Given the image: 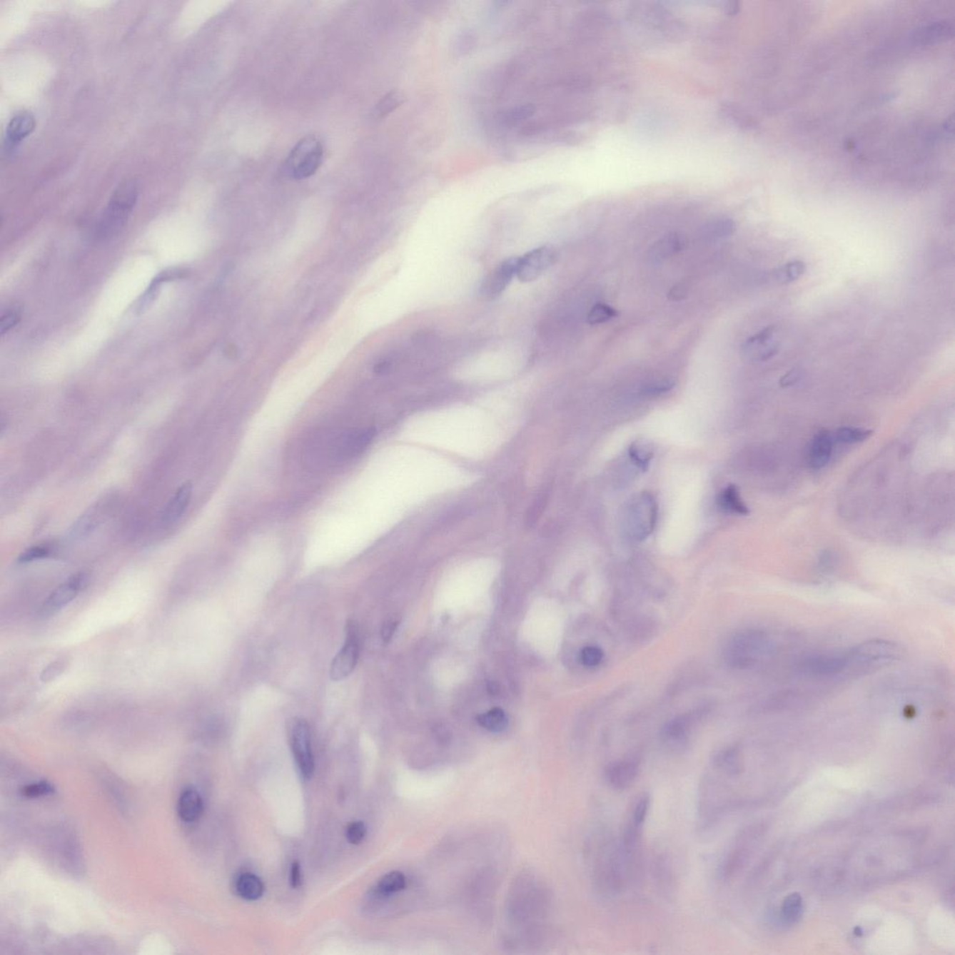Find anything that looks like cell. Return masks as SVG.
<instances>
[{
  "label": "cell",
  "instance_id": "cell-1",
  "mask_svg": "<svg viewBox=\"0 0 955 955\" xmlns=\"http://www.w3.org/2000/svg\"><path fill=\"white\" fill-rule=\"evenodd\" d=\"M138 198V182L135 179H126L121 182L112 193L108 206L97 224V238L108 240L120 233L126 226Z\"/></svg>",
  "mask_w": 955,
  "mask_h": 955
},
{
  "label": "cell",
  "instance_id": "cell-2",
  "mask_svg": "<svg viewBox=\"0 0 955 955\" xmlns=\"http://www.w3.org/2000/svg\"><path fill=\"white\" fill-rule=\"evenodd\" d=\"M772 643L769 635L760 630H744L736 634L727 644V664L737 669L753 667L769 653Z\"/></svg>",
  "mask_w": 955,
  "mask_h": 955
},
{
  "label": "cell",
  "instance_id": "cell-3",
  "mask_svg": "<svg viewBox=\"0 0 955 955\" xmlns=\"http://www.w3.org/2000/svg\"><path fill=\"white\" fill-rule=\"evenodd\" d=\"M903 655L902 647L886 640H871L857 645L847 652V670L857 674L897 661Z\"/></svg>",
  "mask_w": 955,
  "mask_h": 955
},
{
  "label": "cell",
  "instance_id": "cell-4",
  "mask_svg": "<svg viewBox=\"0 0 955 955\" xmlns=\"http://www.w3.org/2000/svg\"><path fill=\"white\" fill-rule=\"evenodd\" d=\"M324 159V148L314 136L300 140L288 155L283 171L295 179H305L314 176Z\"/></svg>",
  "mask_w": 955,
  "mask_h": 955
},
{
  "label": "cell",
  "instance_id": "cell-5",
  "mask_svg": "<svg viewBox=\"0 0 955 955\" xmlns=\"http://www.w3.org/2000/svg\"><path fill=\"white\" fill-rule=\"evenodd\" d=\"M290 736L291 749L298 768L303 777L309 779L314 774L315 759L308 723L302 719H292L290 722Z\"/></svg>",
  "mask_w": 955,
  "mask_h": 955
},
{
  "label": "cell",
  "instance_id": "cell-6",
  "mask_svg": "<svg viewBox=\"0 0 955 955\" xmlns=\"http://www.w3.org/2000/svg\"><path fill=\"white\" fill-rule=\"evenodd\" d=\"M360 657V635L354 620L346 625L345 644L331 664L330 677L334 681L343 680L354 671Z\"/></svg>",
  "mask_w": 955,
  "mask_h": 955
},
{
  "label": "cell",
  "instance_id": "cell-7",
  "mask_svg": "<svg viewBox=\"0 0 955 955\" xmlns=\"http://www.w3.org/2000/svg\"><path fill=\"white\" fill-rule=\"evenodd\" d=\"M847 657L844 654H814L799 662V673L810 677L841 676L847 670Z\"/></svg>",
  "mask_w": 955,
  "mask_h": 955
},
{
  "label": "cell",
  "instance_id": "cell-8",
  "mask_svg": "<svg viewBox=\"0 0 955 955\" xmlns=\"http://www.w3.org/2000/svg\"><path fill=\"white\" fill-rule=\"evenodd\" d=\"M557 251L552 246H543L518 258L516 276L520 281L528 283L537 280L556 263Z\"/></svg>",
  "mask_w": 955,
  "mask_h": 955
},
{
  "label": "cell",
  "instance_id": "cell-9",
  "mask_svg": "<svg viewBox=\"0 0 955 955\" xmlns=\"http://www.w3.org/2000/svg\"><path fill=\"white\" fill-rule=\"evenodd\" d=\"M775 326H769L749 337L742 345V353L747 360L765 362L778 354L779 343L774 340Z\"/></svg>",
  "mask_w": 955,
  "mask_h": 955
},
{
  "label": "cell",
  "instance_id": "cell-10",
  "mask_svg": "<svg viewBox=\"0 0 955 955\" xmlns=\"http://www.w3.org/2000/svg\"><path fill=\"white\" fill-rule=\"evenodd\" d=\"M640 771V759L627 757L608 764L605 769V779L613 789L625 792L637 781Z\"/></svg>",
  "mask_w": 955,
  "mask_h": 955
},
{
  "label": "cell",
  "instance_id": "cell-11",
  "mask_svg": "<svg viewBox=\"0 0 955 955\" xmlns=\"http://www.w3.org/2000/svg\"><path fill=\"white\" fill-rule=\"evenodd\" d=\"M87 577L84 573L73 575L61 584L45 601L44 610L46 614H54L68 606L86 585Z\"/></svg>",
  "mask_w": 955,
  "mask_h": 955
},
{
  "label": "cell",
  "instance_id": "cell-12",
  "mask_svg": "<svg viewBox=\"0 0 955 955\" xmlns=\"http://www.w3.org/2000/svg\"><path fill=\"white\" fill-rule=\"evenodd\" d=\"M517 264L518 258H510L502 261L483 281L480 294L488 299L500 296L509 287L514 276H516Z\"/></svg>",
  "mask_w": 955,
  "mask_h": 955
},
{
  "label": "cell",
  "instance_id": "cell-13",
  "mask_svg": "<svg viewBox=\"0 0 955 955\" xmlns=\"http://www.w3.org/2000/svg\"><path fill=\"white\" fill-rule=\"evenodd\" d=\"M699 713H692L678 717L665 726L662 737L672 749H681L685 747L689 737V729L693 722L697 719Z\"/></svg>",
  "mask_w": 955,
  "mask_h": 955
},
{
  "label": "cell",
  "instance_id": "cell-14",
  "mask_svg": "<svg viewBox=\"0 0 955 955\" xmlns=\"http://www.w3.org/2000/svg\"><path fill=\"white\" fill-rule=\"evenodd\" d=\"M36 118L29 111H20L9 121L6 130L5 144L11 150L34 131Z\"/></svg>",
  "mask_w": 955,
  "mask_h": 955
},
{
  "label": "cell",
  "instance_id": "cell-15",
  "mask_svg": "<svg viewBox=\"0 0 955 955\" xmlns=\"http://www.w3.org/2000/svg\"><path fill=\"white\" fill-rule=\"evenodd\" d=\"M685 245L683 237L677 233L666 234L650 246L647 258L652 264L664 263L682 251Z\"/></svg>",
  "mask_w": 955,
  "mask_h": 955
},
{
  "label": "cell",
  "instance_id": "cell-16",
  "mask_svg": "<svg viewBox=\"0 0 955 955\" xmlns=\"http://www.w3.org/2000/svg\"><path fill=\"white\" fill-rule=\"evenodd\" d=\"M833 436L829 431L818 432L812 440L809 449V464L814 470H820L826 466L832 458L833 449Z\"/></svg>",
  "mask_w": 955,
  "mask_h": 955
},
{
  "label": "cell",
  "instance_id": "cell-17",
  "mask_svg": "<svg viewBox=\"0 0 955 955\" xmlns=\"http://www.w3.org/2000/svg\"><path fill=\"white\" fill-rule=\"evenodd\" d=\"M203 804L202 797L194 787H186L179 796L178 814L182 821L193 823L198 820L203 814Z\"/></svg>",
  "mask_w": 955,
  "mask_h": 955
},
{
  "label": "cell",
  "instance_id": "cell-18",
  "mask_svg": "<svg viewBox=\"0 0 955 955\" xmlns=\"http://www.w3.org/2000/svg\"><path fill=\"white\" fill-rule=\"evenodd\" d=\"M713 765L727 777H737L743 771V755L737 746L719 750L713 757Z\"/></svg>",
  "mask_w": 955,
  "mask_h": 955
},
{
  "label": "cell",
  "instance_id": "cell-19",
  "mask_svg": "<svg viewBox=\"0 0 955 955\" xmlns=\"http://www.w3.org/2000/svg\"><path fill=\"white\" fill-rule=\"evenodd\" d=\"M191 495H193V485L190 482L184 483L183 485L176 490L175 495H173V497L167 504L166 510H164L163 522H167V524H172V522L178 521L186 512L191 500Z\"/></svg>",
  "mask_w": 955,
  "mask_h": 955
},
{
  "label": "cell",
  "instance_id": "cell-20",
  "mask_svg": "<svg viewBox=\"0 0 955 955\" xmlns=\"http://www.w3.org/2000/svg\"><path fill=\"white\" fill-rule=\"evenodd\" d=\"M671 860L664 853L657 854L652 861V874L662 892L669 893L674 888V875Z\"/></svg>",
  "mask_w": 955,
  "mask_h": 955
},
{
  "label": "cell",
  "instance_id": "cell-21",
  "mask_svg": "<svg viewBox=\"0 0 955 955\" xmlns=\"http://www.w3.org/2000/svg\"><path fill=\"white\" fill-rule=\"evenodd\" d=\"M374 435H375V431L373 428L357 430L349 434L343 443L340 456L349 458L360 455L373 442Z\"/></svg>",
  "mask_w": 955,
  "mask_h": 955
},
{
  "label": "cell",
  "instance_id": "cell-22",
  "mask_svg": "<svg viewBox=\"0 0 955 955\" xmlns=\"http://www.w3.org/2000/svg\"><path fill=\"white\" fill-rule=\"evenodd\" d=\"M954 36L953 24L949 21H939L929 26H924L916 33L914 38L919 44H931L935 42L947 41Z\"/></svg>",
  "mask_w": 955,
  "mask_h": 955
},
{
  "label": "cell",
  "instance_id": "cell-23",
  "mask_svg": "<svg viewBox=\"0 0 955 955\" xmlns=\"http://www.w3.org/2000/svg\"><path fill=\"white\" fill-rule=\"evenodd\" d=\"M736 231V224L732 218H719L707 221L699 230V236L707 241L726 238Z\"/></svg>",
  "mask_w": 955,
  "mask_h": 955
},
{
  "label": "cell",
  "instance_id": "cell-24",
  "mask_svg": "<svg viewBox=\"0 0 955 955\" xmlns=\"http://www.w3.org/2000/svg\"><path fill=\"white\" fill-rule=\"evenodd\" d=\"M236 889L242 899L257 900L263 895L264 884L257 875L246 872L237 878Z\"/></svg>",
  "mask_w": 955,
  "mask_h": 955
},
{
  "label": "cell",
  "instance_id": "cell-25",
  "mask_svg": "<svg viewBox=\"0 0 955 955\" xmlns=\"http://www.w3.org/2000/svg\"><path fill=\"white\" fill-rule=\"evenodd\" d=\"M650 805H652V797L649 793L644 792L637 796V798L632 802L626 825L644 830L645 824H646L647 816H649Z\"/></svg>",
  "mask_w": 955,
  "mask_h": 955
},
{
  "label": "cell",
  "instance_id": "cell-26",
  "mask_svg": "<svg viewBox=\"0 0 955 955\" xmlns=\"http://www.w3.org/2000/svg\"><path fill=\"white\" fill-rule=\"evenodd\" d=\"M719 506L725 510L726 512L740 514V515H747L749 510L739 494L737 487L734 485H729L719 495Z\"/></svg>",
  "mask_w": 955,
  "mask_h": 955
},
{
  "label": "cell",
  "instance_id": "cell-27",
  "mask_svg": "<svg viewBox=\"0 0 955 955\" xmlns=\"http://www.w3.org/2000/svg\"><path fill=\"white\" fill-rule=\"evenodd\" d=\"M806 264L802 261H793L774 271V279L780 285L790 284L802 278L806 272Z\"/></svg>",
  "mask_w": 955,
  "mask_h": 955
},
{
  "label": "cell",
  "instance_id": "cell-28",
  "mask_svg": "<svg viewBox=\"0 0 955 955\" xmlns=\"http://www.w3.org/2000/svg\"><path fill=\"white\" fill-rule=\"evenodd\" d=\"M406 886V876L400 871H392L383 876L377 884L376 890L380 895L389 896L401 892Z\"/></svg>",
  "mask_w": 955,
  "mask_h": 955
},
{
  "label": "cell",
  "instance_id": "cell-29",
  "mask_svg": "<svg viewBox=\"0 0 955 955\" xmlns=\"http://www.w3.org/2000/svg\"><path fill=\"white\" fill-rule=\"evenodd\" d=\"M477 722L483 728L492 732H503L509 723L507 714L500 708H494L487 713L480 714L477 717Z\"/></svg>",
  "mask_w": 955,
  "mask_h": 955
},
{
  "label": "cell",
  "instance_id": "cell-30",
  "mask_svg": "<svg viewBox=\"0 0 955 955\" xmlns=\"http://www.w3.org/2000/svg\"><path fill=\"white\" fill-rule=\"evenodd\" d=\"M403 102L404 97L403 94L398 92V91H391V92L386 94L385 96L377 103L375 108H373V117L375 118H382L388 116V115L390 114L391 112H393L395 109H397L398 106L403 105Z\"/></svg>",
  "mask_w": 955,
  "mask_h": 955
},
{
  "label": "cell",
  "instance_id": "cell-31",
  "mask_svg": "<svg viewBox=\"0 0 955 955\" xmlns=\"http://www.w3.org/2000/svg\"><path fill=\"white\" fill-rule=\"evenodd\" d=\"M872 435V431L864 428L844 427L835 432L834 442L845 444H854L865 442Z\"/></svg>",
  "mask_w": 955,
  "mask_h": 955
},
{
  "label": "cell",
  "instance_id": "cell-32",
  "mask_svg": "<svg viewBox=\"0 0 955 955\" xmlns=\"http://www.w3.org/2000/svg\"><path fill=\"white\" fill-rule=\"evenodd\" d=\"M619 315L615 308L605 303H596L588 315V322L591 325L606 323Z\"/></svg>",
  "mask_w": 955,
  "mask_h": 955
},
{
  "label": "cell",
  "instance_id": "cell-33",
  "mask_svg": "<svg viewBox=\"0 0 955 955\" xmlns=\"http://www.w3.org/2000/svg\"><path fill=\"white\" fill-rule=\"evenodd\" d=\"M802 911V896L798 893L792 894L787 897L782 907V916L789 923L798 920Z\"/></svg>",
  "mask_w": 955,
  "mask_h": 955
},
{
  "label": "cell",
  "instance_id": "cell-34",
  "mask_svg": "<svg viewBox=\"0 0 955 955\" xmlns=\"http://www.w3.org/2000/svg\"><path fill=\"white\" fill-rule=\"evenodd\" d=\"M722 112L729 120L734 121L737 126L743 128H751L754 126V121L747 115L746 112L742 111L741 108L734 104H724L722 106Z\"/></svg>",
  "mask_w": 955,
  "mask_h": 955
},
{
  "label": "cell",
  "instance_id": "cell-35",
  "mask_svg": "<svg viewBox=\"0 0 955 955\" xmlns=\"http://www.w3.org/2000/svg\"><path fill=\"white\" fill-rule=\"evenodd\" d=\"M54 792V787L53 784L48 783L46 781H41L38 782V783L27 784V786L24 787L23 789H21L22 796L27 799L41 798V797L51 795V794H53Z\"/></svg>",
  "mask_w": 955,
  "mask_h": 955
},
{
  "label": "cell",
  "instance_id": "cell-36",
  "mask_svg": "<svg viewBox=\"0 0 955 955\" xmlns=\"http://www.w3.org/2000/svg\"><path fill=\"white\" fill-rule=\"evenodd\" d=\"M51 553V549L47 545L34 546L21 553L17 561L20 564H29V562L36 561V560L46 558Z\"/></svg>",
  "mask_w": 955,
  "mask_h": 955
},
{
  "label": "cell",
  "instance_id": "cell-37",
  "mask_svg": "<svg viewBox=\"0 0 955 955\" xmlns=\"http://www.w3.org/2000/svg\"><path fill=\"white\" fill-rule=\"evenodd\" d=\"M66 664H68L66 659L63 658L57 659L56 661L51 662V664L47 665L46 667L44 669V671H42L41 674V680L42 682H50V681L54 680V678L59 677L66 668Z\"/></svg>",
  "mask_w": 955,
  "mask_h": 955
},
{
  "label": "cell",
  "instance_id": "cell-38",
  "mask_svg": "<svg viewBox=\"0 0 955 955\" xmlns=\"http://www.w3.org/2000/svg\"><path fill=\"white\" fill-rule=\"evenodd\" d=\"M603 656L604 654L600 647L588 646L584 647L582 653H580V660H582L584 665L588 666V667H595V666L601 664Z\"/></svg>",
  "mask_w": 955,
  "mask_h": 955
},
{
  "label": "cell",
  "instance_id": "cell-39",
  "mask_svg": "<svg viewBox=\"0 0 955 955\" xmlns=\"http://www.w3.org/2000/svg\"><path fill=\"white\" fill-rule=\"evenodd\" d=\"M367 827L361 821L350 823L346 827V838L350 844H360L366 836Z\"/></svg>",
  "mask_w": 955,
  "mask_h": 955
},
{
  "label": "cell",
  "instance_id": "cell-40",
  "mask_svg": "<svg viewBox=\"0 0 955 955\" xmlns=\"http://www.w3.org/2000/svg\"><path fill=\"white\" fill-rule=\"evenodd\" d=\"M20 318L21 315L17 310L10 309L3 313L1 319H0V331H1L2 335L16 326L19 323Z\"/></svg>",
  "mask_w": 955,
  "mask_h": 955
},
{
  "label": "cell",
  "instance_id": "cell-41",
  "mask_svg": "<svg viewBox=\"0 0 955 955\" xmlns=\"http://www.w3.org/2000/svg\"><path fill=\"white\" fill-rule=\"evenodd\" d=\"M802 370L797 369V368H794V369L789 370L784 375L781 377L779 381L781 388H789V386L796 385L797 383L802 379Z\"/></svg>",
  "mask_w": 955,
  "mask_h": 955
},
{
  "label": "cell",
  "instance_id": "cell-42",
  "mask_svg": "<svg viewBox=\"0 0 955 955\" xmlns=\"http://www.w3.org/2000/svg\"><path fill=\"white\" fill-rule=\"evenodd\" d=\"M630 455H631L635 463L640 465L642 468H646L647 465L649 464L650 453L642 451V450L638 449V447H632L630 450Z\"/></svg>",
  "mask_w": 955,
  "mask_h": 955
},
{
  "label": "cell",
  "instance_id": "cell-43",
  "mask_svg": "<svg viewBox=\"0 0 955 955\" xmlns=\"http://www.w3.org/2000/svg\"><path fill=\"white\" fill-rule=\"evenodd\" d=\"M835 564L836 558L830 552H826L821 555L819 562H818L821 572H824V573H829L830 570H832Z\"/></svg>",
  "mask_w": 955,
  "mask_h": 955
},
{
  "label": "cell",
  "instance_id": "cell-44",
  "mask_svg": "<svg viewBox=\"0 0 955 955\" xmlns=\"http://www.w3.org/2000/svg\"><path fill=\"white\" fill-rule=\"evenodd\" d=\"M672 386H673V384L669 381L656 382L645 386L644 391L650 394L662 393V392L669 390Z\"/></svg>",
  "mask_w": 955,
  "mask_h": 955
},
{
  "label": "cell",
  "instance_id": "cell-45",
  "mask_svg": "<svg viewBox=\"0 0 955 955\" xmlns=\"http://www.w3.org/2000/svg\"><path fill=\"white\" fill-rule=\"evenodd\" d=\"M302 871L299 862H293L290 871V884L293 888H298L302 886Z\"/></svg>",
  "mask_w": 955,
  "mask_h": 955
},
{
  "label": "cell",
  "instance_id": "cell-46",
  "mask_svg": "<svg viewBox=\"0 0 955 955\" xmlns=\"http://www.w3.org/2000/svg\"><path fill=\"white\" fill-rule=\"evenodd\" d=\"M398 625V623L397 620H389V622L385 623L382 630V637L385 642H388L391 640L395 631H396Z\"/></svg>",
  "mask_w": 955,
  "mask_h": 955
}]
</instances>
